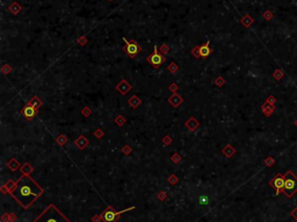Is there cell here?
<instances>
[{
  "label": "cell",
  "instance_id": "cell-2",
  "mask_svg": "<svg viewBox=\"0 0 297 222\" xmlns=\"http://www.w3.org/2000/svg\"><path fill=\"white\" fill-rule=\"evenodd\" d=\"M34 222H70L55 206H50Z\"/></svg>",
  "mask_w": 297,
  "mask_h": 222
},
{
  "label": "cell",
  "instance_id": "cell-11",
  "mask_svg": "<svg viewBox=\"0 0 297 222\" xmlns=\"http://www.w3.org/2000/svg\"><path fill=\"white\" fill-rule=\"evenodd\" d=\"M273 76H274L276 79H281L282 77H283V72H282L281 70H276V71L273 73Z\"/></svg>",
  "mask_w": 297,
  "mask_h": 222
},
{
  "label": "cell",
  "instance_id": "cell-1",
  "mask_svg": "<svg viewBox=\"0 0 297 222\" xmlns=\"http://www.w3.org/2000/svg\"><path fill=\"white\" fill-rule=\"evenodd\" d=\"M42 192L43 190L30 177L23 176L16 184L15 188L12 191V194L25 208H28L41 196Z\"/></svg>",
  "mask_w": 297,
  "mask_h": 222
},
{
  "label": "cell",
  "instance_id": "cell-12",
  "mask_svg": "<svg viewBox=\"0 0 297 222\" xmlns=\"http://www.w3.org/2000/svg\"><path fill=\"white\" fill-rule=\"evenodd\" d=\"M291 216L297 221V207H295V208L291 211Z\"/></svg>",
  "mask_w": 297,
  "mask_h": 222
},
{
  "label": "cell",
  "instance_id": "cell-9",
  "mask_svg": "<svg viewBox=\"0 0 297 222\" xmlns=\"http://www.w3.org/2000/svg\"><path fill=\"white\" fill-rule=\"evenodd\" d=\"M209 46V42H207L205 44H203L202 47H200V49H198V54H200V56L201 57H203V58H205V57H208L209 54H210V48L208 47Z\"/></svg>",
  "mask_w": 297,
  "mask_h": 222
},
{
  "label": "cell",
  "instance_id": "cell-8",
  "mask_svg": "<svg viewBox=\"0 0 297 222\" xmlns=\"http://www.w3.org/2000/svg\"><path fill=\"white\" fill-rule=\"evenodd\" d=\"M35 113H36V109H35L34 106H27L23 109V115L28 117V119H31V117H35Z\"/></svg>",
  "mask_w": 297,
  "mask_h": 222
},
{
  "label": "cell",
  "instance_id": "cell-13",
  "mask_svg": "<svg viewBox=\"0 0 297 222\" xmlns=\"http://www.w3.org/2000/svg\"><path fill=\"white\" fill-rule=\"evenodd\" d=\"M274 163H275V161L272 158V157H269V159L267 161V164H268V165H272V164H274Z\"/></svg>",
  "mask_w": 297,
  "mask_h": 222
},
{
  "label": "cell",
  "instance_id": "cell-3",
  "mask_svg": "<svg viewBox=\"0 0 297 222\" xmlns=\"http://www.w3.org/2000/svg\"><path fill=\"white\" fill-rule=\"evenodd\" d=\"M286 183H284V190L283 193L287 198H291L297 192V177L292 171H287L286 173Z\"/></svg>",
  "mask_w": 297,
  "mask_h": 222
},
{
  "label": "cell",
  "instance_id": "cell-6",
  "mask_svg": "<svg viewBox=\"0 0 297 222\" xmlns=\"http://www.w3.org/2000/svg\"><path fill=\"white\" fill-rule=\"evenodd\" d=\"M120 214L121 213H119V212H115L114 208L109 207V208L102 214V219H104V222H115L116 221V219H117V216H119Z\"/></svg>",
  "mask_w": 297,
  "mask_h": 222
},
{
  "label": "cell",
  "instance_id": "cell-10",
  "mask_svg": "<svg viewBox=\"0 0 297 222\" xmlns=\"http://www.w3.org/2000/svg\"><path fill=\"white\" fill-rule=\"evenodd\" d=\"M208 202H209V198L207 196H200V205L205 206V205H208Z\"/></svg>",
  "mask_w": 297,
  "mask_h": 222
},
{
  "label": "cell",
  "instance_id": "cell-4",
  "mask_svg": "<svg viewBox=\"0 0 297 222\" xmlns=\"http://www.w3.org/2000/svg\"><path fill=\"white\" fill-rule=\"evenodd\" d=\"M284 183H286V176L277 173L273 179L271 180V186L275 190V196H279L284 190Z\"/></svg>",
  "mask_w": 297,
  "mask_h": 222
},
{
  "label": "cell",
  "instance_id": "cell-7",
  "mask_svg": "<svg viewBox=\"0 0 297 222\" xmlns=\"http://www.w3.org/2000/svg\"><path fill=\"white\" fill-rule=\"evenodd\" d=\"M123 41H124L125 44H127V51H128V54L131 55V57H135V55L138 54V51L141 50V48L138 47L135 42H131V43L128 42L125 38H123Z\"/></svg>",
  "mask_w": 297,
  "mask_h": 222
},
{
  "label": "cell",
  "instance_id": "cell-14",
  "mask_svg": "<svg viewBox=\"0 0 297 222\" xmlns=\"http://www.w3.org/2000/svg\"><path fill=\"white\" fill-rule=\"evenodd\" d=\"M295 126H297V119L295 120Z\"/></svg>",
  "mask_w": 297,
  "mask_h": 222
},
{
  "label": "cell",
  "instance_id": "cell-5",
  "mask_svg": "<svg viewBox=\"0 0 297 222\" xmlns=\"http://www.w3.org/2000/svg\"><path fill=\"white\" fill-rule=\"evenodd\" d=\"M147 61H149L154 68H159V66L162 64V62H164V57H162L160 54L158 53V47H157V46H154V51H153V54L151 55V57L147 58Z\"/></svg>",
  "mask_w": 297,
  "mask_h": 222
}]
</instances>
